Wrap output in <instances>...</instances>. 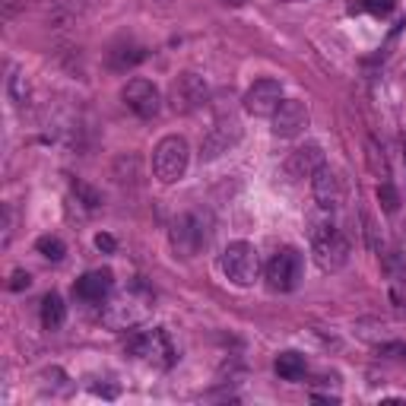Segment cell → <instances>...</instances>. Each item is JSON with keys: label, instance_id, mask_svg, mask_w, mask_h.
Segmentation results:
<instances>
[{"label": "cell", "instance_id": "cell-6", "mask_svg": "<svg viewBox=\"0 0 406 406\" xmlns=\"http://www.w3.org/2000/svg\"><path fill=\"white\" fill-rule=\"evenodd\" d=\"M302 273H304V257L299 248H280V251L270 257L267 270H263L267 286L273 292H292L302 282Z\"/></svg>", "mask_w": 406, "mask_h": 406}, {"label": "cell", "instance_id": "cell-22", "mask_svg": "<svg viewBox=\"0 0 406 406\" xmlns=\"http://www.w3.org/2000/svg\"><path fill=\"white\" fill-rule=\"evenodd\" d=\"M378 200H381L384 213H397V209H400V194H397V187L390 185V181H381V185H378Z\"/></svg>", "mask_w": 406, "mask_h": 406}, {"label": "cell", "instance_id": "cell-2", "mask_svg": "<svg viewBox=\"0 0 406 406\" xmlns=\"http://www.w3.org/2000/svg\"><path fill=\"white\" fill-rule=\"evenodd\" d=\"M187 162H191V146H187V140L178 137V133H168L153 150V175L162 185H175L178 178H185Z\"/></svg>", "mask_w": 406, "mask_h": 406}, {"label": "cell", "instance_id": "cell-8", "mask_svg": "<svg viewBox=\"0 0 406 406\" xmlns=\"http://www.w3.org/2000/svg\"><path fill=\"white\" fill-rule=\"evenodd\" d=\"M209 102V86L207 79L200 77V73H181L178 79H172V86H168V105H172V111L178 114H191L203 108Z\"/></svg>", "mask_w": 406, "mask_h": 406}, {"label": "cell", "instance_id": "cell-11", "mask_svg": "<svg viewBox=\"0 0 406 406\" xmlns=\"http://www.w3.org/2000/svg\"><path fill=\"white\" fill-rule=\"evenodd\" d=\"M121 99H124V105L131 108L137 118H155V114H159V105H162L159 89L143 77H133L131 83L121 89Z\"/></svg>", "mask_w": 406, "mask_h": 406}, {"label": "cell", "instance_id": "cell-3", "mask_svg": "<svg viewBox=\"0 0 406 406\" xmlns=\"http://www.w3.org/2000/svg\"><path fill=\"white\" fill-rule=\"evenodd\" d=\"M168 241H172V251L185 260L197 257L203 248L209 245V222L203 213H181L178 219L168 229Z\"/></svg>", "mask_w": 406, "mask_h": 406}, {"label": "cell", "instance_id": "cell-29", "mask_svg": "<svg viewBox=\"0 0 406 406\" xmlns=\"http://www.w3.org/2000/svg\"><path fill=\"white\" fill-rule=\"evenodd\" d=\"M0 213H4V245H10V238H13V209L4 207Z\"/></svg>", "mask_w": 406, "mask_h": 406}, {"label": "cell", "instance_id": "cell-30", "mask_svg": "<svg viewBox=\"0 0 406 406\" xmlns=\"http://www.w3.org/2000/svg\"><path fill=\"white\" fill-rule=\"evenodd\" d=\"M92 394H102V397H118V390H114V388H105V384H96V388H92Z\"/></svg>", "mask_w": 406, "mask_h": 406}, {"label": "cell", "instance_id": "cell-17", "mask_svg": "<svg viewBox=\"0 0 406 406\" xmlns=\"http://www.w3.org/2000/svg\"><path fill=\"white\" fill-rule=\"evenodd\" d=\"M273 368H276V375L286 378V381H299V378L304 375V368H308V365H304V356H302V353L289 349V353H280V356H276Z\"/></svg>", "mask_w": 406, "mask_h": 406}, {"label": "cell", "instance_id": "cell-13", "mask_svg": "<svg viewBox=\"0 0 406 406\" xmlns=\"http://www.w3.org/2000/svg\"><path fill=\"white\" fill-rule=\"evenodd\" d=\"M241 140V127H238V121H232V118H219L213 127H209V133L203 137V143H200V155L203 159H219L222 153H229L235 143Z\"/></svg>", "mask_w": 406, "mask_h": 406}, {"label": "cell", "instance_id": "cell-19", "mask_svg": "<svg viewBox=\"0 0 406 406\" xmlns=\"http://www.w3.org/2000/svg\"><path fill=\"white\" fill-rule=\"evenodd\" d=\"M6 96H10V102L16 108H23L26 102H29V86H26V77L16 70V67L10 70V79H6Z\"/></svg>", "mask_w": 406, "mask_h": 406}, {"label": "cell", "instance_id": "cell-10", "mask_svg": "<svg viewBox=\"0 0 406 406\" xmlns=\"http://www.w3.org/2000/svg\"><path fill=\"white\" fill-rule=\"evenodd\" d=\"M311 194H314V203L324 209V213H330V209H340L343 200H346L343 178L330 165H321L314 175H311Z\"/></svg>", "mask_w": 406, "mask_h": 406}, {"label": "cell", "instance_id": "cell-32", "mask_svg": "<svg viewBox=\"0 0 406 406\" xmlns=\"http://www.w3.org/2000/svg\"><path fill=\"white\" fill-rule=\"evenodd\" d=\"M403 165H406V137H403Z\"/></svg>", "mask_w": 406, "mask_h": 406}, {"label": "cell", "instance_id": "cell-14", "mask_svg": "<svg viewBox=\"0 0 406 406\" xmlns=\"http://www.w3.org/2000/svg\"><path fill=\"white\" fill-rule=\"evenodd\" d=\"M321 165H324L321 143H302L299 150L289 153V159H286V165H282V168H286V175L292 181H304V178H311Z\"/></svg>", "mask_w": 406, "mask_h": 406}, {"label": "cell", "instance_id": "cell-18", "mask_svg": "<svg viewBox=\"0 0 406 406\" xmlns=\"http://www.w3.org/2000/svg\"><path fill=\"white\" fill-rule=\"evenodd\" d=\"M140 60H146V48H140V45H118V48L111 51V67L114 70L137 67Z\"/></svg>", "mask_w": 406, "mask_h": 406}, {"label": "cell", "instance_id": "cell-24", "mask_svg": "<svg viewBox=\"0 0 406 406\" xmlns=\"http://www.w3.org/2000/svg\"><path fill=\"white\" fill-rule=\"evenodd\" d=\"M368 165L375 175H381V181H388V162H384V153L378 150L375 140H368Z\"/></svg>", "mask_w": 406, "mask_h": 406}, {"label": "cell", "instance_id": "cell-27", "mask_svg": "<svg viewBox=\"0 0 406 406\" xmlns=\"http://www.w3.org/2000/svg\"><path fill=\"white\" fill-rule=\"evenodd\" d=\"M362 219H365V235H368V248H371V251H381V241H378V229H375V219H371L368 213H365Z\"/></svg>", "mask_w": 406, "mask_h": 406}, {"label": "cell", "instance_id": "cell-4", "mask_svg": "<svg viewBox=\"0 0 406 406\" xmlns=\"http://www.w3.org/2000/svg\"><path fill=\"white\" fill-rule=\"evenodd\" d=\"M311 254H314V263L324 273H336L349 263V241L343 238L340 229L324 222V226L311 229Z\"/></svg>", "mask_w": 406, "mask_h": 406}, {"label": "cell", "instance_id": "cell-7", "mask_svg": "<svg viewBox=\"0 0 406 406\" xmlns=\"http://www.w3.org/2000/svg\"><path fill=\"white\" fill-rule=\"evenodd\" d=\"M222 270L235 286H254L257 273H260V257L251 241H232V245L222 251Z\"/></svg>", "mask_w": 406, "mask_h": 406}, {"label": "cell", "instance_id": "cell-20", "mask_svg": "<svg viewBox=\"0 0 406 406\" xmlns=\"http://www.w3.org/2000/svg\"><path fill=\"white\" fill-rule=\"evenodd\" d=\"M35 251L45 257V260H64L67 254V245L57 238V235H42V238L35 241Z\"/></svg>", "mask_w": 406, "mask_h": 406}, {"label": "cell", "instance_id": "cell-26", "mask_svg": "<svg viewBox=\"0 0 406 406\" xmlns=\"http://www.w3.org/2000/svg\"><path fill=\"white\" fill-rule=\"evenodd\" d=\"M10 292H23V289H29L32 286V276L26 273V270H13V276H10Z\"/></svg>", "mask_w": 406, "mask_h": 406}, {"label": "cell", "instance_id": "cell-12", "mask_svg": "<svg viewBox=\"0 0 406 406\" xmlns=\"http://www.w3.org/2000/svg\"><path fill=\"white\" fill-rule=\"evenodd\" d=\"M282 102L280 79H257L251 89L245 92V111L254 118H273V111Z\"/></svg>", "mask_w": 406, "mask_h": 406}, {"label": "cell", "instance_id": "cell-23", "mask_svg": "<svg viewBox=\"0 0 406 406\" xmlns=\"http://www.w3.org/2000/svg\"><path fill=\"white\" fill-rule=\"evenodd\" d=\"M394 6H397V0H356L349 10H368V13H375V16H388V13H394Z\"/></svg>", "mask_w": 406, "mask_h": 406}, {"label": "cell", "instance_id": "cell-28", "mask_svg": "<svg viewBox=\"0 0 406 406\" xmlns=\"http://www.w3.org/2000/svg\"><path fill=\"white\" fill-rule=\"evenodd\" d=\"M96 248H99V251H105V254H114V248H118V241H114L108 232H99V235H96Z\"/></svg>", "mask_w": 406, "mask_h": 406}, {"label": "cell", "instance_id": "cell-16", "mask_svg": "<svg viewBox=\"0 0 406 406\" xmlns=\"http://www.w3.org/2000/svg\"><path fill=\"white\" fill-rule=\"evenodd\" d=\"M67 321V304L57 292H48L42 299V327L45 330H60Z\"/></svg>", "mask_w": 406, "mask_h": 406}, {"label": "cell", "instance_id": "cell-31", "mask_svg": "<svg viewBox=\"0 0 406 406\" xmlns=\"http://www.w3.org/2000/svg\"><path fill=\"white\" fill-rule=\"evenodd\" d=\"M314 400H317V403H330V406H334V403H336V397H327V394H314Z\"/></svg>", "mask_w": 406, "mask_h": 406}, {"label": "cell", "instance_id": "cell-9", "mask_svg": "<svg viewBox=\"0 0 406 406\" xmlns=\"http://www.w3.org/2000/svg\"><path fill=\"white\" fill-rule=\"evenodd\" d=\"M273 137H282V140H292L308 127L311 114H308V105L302 99H282L280 108L273 111Z\"/></svg>", "mask_w": 406, "mask_h": 406}, {"label": "cell", "instance_id": "cell-21", "mask_svg": "<svg viewBox=\"0 0 406 406\" xmlns=\"http://www.w3.org/2000/svg\"><path fill=\"white\" fill-rule=\"evenodd\" d=\"M70 191L77 194V200L83 203L86 209H99V207H102V194L96 191V187H89V185H86V181L73 178V181H70Z\"/></svg>", "mask_w": 406, "mask_h": 406}, {"label": "cell", "instance_id": "cell-1", "mask_svg": "<svg viewBox=\"0 0 406 406\" xmlns=\"http://www.w3.org/2000/svg\"><path fill=\"white\" fill-rule=\"evenodd\" d=\"M150 311H153V295L143 289V282H133L124 295L105 304L102 324L111 330H133L137 324H143L150 317Z\"/></svg>", "mask_w": 406, "mask_h": 406}, {"label": "cell", "instance_id": "cell-15", "mask_svg": "<svg viewBox=\"0 0 406 406\" xmlns=\"http://www.w3.org/2000/svg\"><path fill=\"white\" fill-rule=\"evenodd\" d=\"M114 286V273L111 270H89V273H83L77 280V286H73V295L83 302H102L108 292H111Z\"/></svg>", "mask_w": 406, "mask_h": 406}, {"label": "cell", "instance_id": "cell-25", "mask_svg": "<svg viewBox=\"0 0 406 406\" xmlns=\"http://www.w3.org/2000/svg\"><path fill=\"white\" fill-rule=\"evenodd\" d=\"M378 356L406 358V343H400V340H384V343H378Z\"/></svg>", "mask_w": 406, "mask_h": 406}, {"label": "cell", "instance_id": "cell-5", "mask_svg": "<svg viewBox=\"0 0 406 406\" xmlns=\"http://www.w3.org/2000/svg\"><path fill=\"white\" fill-rule=\"evenodd\" d=\"M127 353L133 358H143V362L155 365V368H172L175 365V346L168 340V334L162 327L153 330H140L127 340Z\"/></svg>", "mask_w": 406, "mask_h": 406}]
</instances>
